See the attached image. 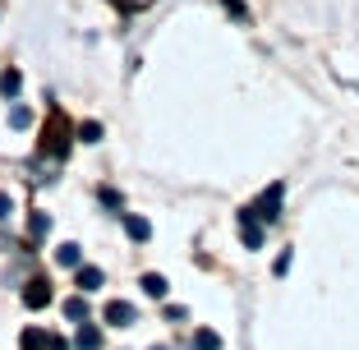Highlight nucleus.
<instances>
[{"label":"nucleus","mask_w":359,"mask_h":350,"mask_svg":"<svg viewBox=\"0 0 359 350\" xmlns=\"http://www.w3.org/2000/svg\"><path fill=\"white\" fill-rule=\"evenodd\" d=\"M281 194H285V184H272V189L254 203V217H258V222H276V217H281Z\"/></svg>","instance_id":"nucleus-1"},{"label":"nucleus","mask_w":359,"mask_h":350,"mask_svg":"<svg viewBox=\"0 0 359 350\" xmlns=\"http://www.w3.org/2000/svg\"><path fill=\"white\" fill-rule=\"evenodd\" d=\"M240 235H244V244H249V249H263V226H258L254 208H244V213H240Z\"/></svg>","instance_id":"nucleus-2"},{"label":"nucleus","mask_w":359,"mask_h":350,"mask_svg":"<svg viewBox=\"0 0 359 350\" xmlns=\"http://www.w3.org/2000/svg\"><path fill=\"white\" fill-rule=\"evenodd\" d=\"M23 304H28V309H46V304H51V281H28Z\"/></svg>","instance_id":"nucleus-3"},{"label":"nucleus","mask_w":359,"mask_h":350,"mask_svg":"<svg viewBox=\"0 0 359 350\" xmlns=\"http://www.w3.org/2000/svg\"><path fill=\"white\" fill-rule=\"evenodd\" d=\"M106 323H111V328H129V323H134V304L111 299V304H106Z\"/></svg>","instance_id":"nucleus-4"},{"label":"nucleus","mask_w":359,"mask_h":350,"mask_svg":"<svg viewBox=\"0 0 359 350\" xmlns=\"http://www.w3.org/2000/svg\"><path fill=\"white\" fill-rule=\"evenodd\" d=\"M125 235H129L134 244L152 240V222H148V217H134V213H125Z\"/></svg>","instance_id":"nucleus-5"},{"label":"nucleus","mask_w":359,"mask_h":350,"mask_svg":"<svg viewBox=\"0 0 359 350\" xmlns=\"http://www.w3.org/2000/svg\"><path fill=\"white\" fill-rule=\"evenodd\" d=\"M74 346H79V350H102V328H93V323H79Z\"/></svg>","instance_id":"nucleus-6"},{"label":"nucleus","mask_w":359,"mask_h":350,"mask_svg":"<svg viewBox=\"0 0 359 350\" xmlns=\"http://www.w3.org/2000/svg\"><path fill=\"white\" fill-rule=\"evenodd\" d=\"M74 272H79V290H97V286L106 281V276H102V267H83V263H79Z\"/></svg>","instance_id":"nucleus-7"},{"label":"nucleus","mask_w":359,"mask_h":350,"mask_svg":"<svg viewBox=\"0 0 359 350\" xmlns=\"http://www.w3.org/2000/svg\"><path fill=\"white\" fill-rule=\"evenodd\" d=\"M143 295L166 299V276H161V272H148V276H143Z\"/></svg>","instance_id":"nucleus-8"},{"label":"nucleus","mask_w":359,"mask_h":350,"mask_svg":"<svg viewBox=\"0 0 359 350\" xmlns=\"http://www.w3.org/2000/svg\"><path fill=\"white\" fill-rule=\"evenodd\" d=\"M65 318H69V323H88V299L83 295L65 299Z\"/></svg>","instance_id":"nucleus-9"},{"label":"nucleus","mask_w":359,"mask_h":350,"mask_svg":"<svg viewBox=\"0 0 359 350\" xmlns=\"http://www.w3.org/2000/svg\"><path fill=\"white\" fill-rule=\"evenodd\" d=\"M194 350H222V337L212 328H203V332H194Z\"/></svg>","instance_id":"nucleus-10"},{"label":"nucleus","mask_w":359,"mask_h":350,"mask_svg":"<svg viewBox=\"0 0 359 350\" xmlns=\"http://www.w3.org/2000/svg\"><path fill=\"white\" fill-rule=\"evenodd\" d=\"M55 258H60L65 267H79V263H83V249H79V244H60V249H55Z\"/></svg>","instance_id":"nucleus-11"},{"label":"nucleus","mask_w":359,"mask_h":350,"mask_svg":"<svg viewBox=\"0 0 359 350\" xmlns=\"http://www.w3.org/2000/svg\"><path fill=\"white\" fill-rule=\"evenodd\" d=\"M19 88H23V74H19V69H5V74H0V93H5V97H14Z\"/></svg>","instance_id":"nucleus-12"},{"label":"nucleus","mask_w":359,"mask_h":350,"mask_svg":"<svg viewBox=\"0 0 359 350\" xmlns=\"http://www.w3.org/2000/svg\"><path fill=\"white\" fill-rule=\"evenodd\" d=\"M19 346H23V350H42V346H46V332H42V328H28V332L19 337Z\"/></svg>","instance_id":"nucleus-13"},{"label":"nucleus","mask_w":359,"mask_h":350,"mask_svg":"<svg viewBox=\"0 0 359 350\" xmlns=\"http://www.w3.org/2000/svg\"><path fill=\"white\" fill-rule=\"evenodd\" d=\"M46 231H51V217H46V213H32V222H28V235H32V240H42Z\"/></svg>","instance_id":"nucleus-14"},{"label":"nucleus","mask_w":359,"mask_h":350,"mask_svg":"<svg viewBox=\"0 0 359 350\" xmlns=\"http://www.w3.org/2000/svg\"><path fill=\"white\" fill-rule=\"evenodd\" d=\"M79 138H83V143H102V125H97V120H83V125H79Z\"/></svg>","instance_id":"nucleus-15"},{"label":"nucleus","mask_w":359,"mask_h":350,"mask_svg":"<svg viewBox=\"0 0 359 350\" xmlns=\"http://www.w3.org/2000/svg\"><path fill=\"white\" fill-rule=\"evenodd\" d=\"M10 125H14V129H28V125H32V111H28V107H10Z\"/></svg>","instance_id":"nucleus-16"},{"label":"nucleus","mask_w":359,"mask_h":350,"mask_svg":"<svg viewBox=\"0 0 359 350\" xmlns=\"http://www.w3.org/2000/svg\"><path fill=\"white\" fill-rule=\"evenodd\" d=\"M222 5L235 14V19H249V10H244V0H222Z\"/></svg>","instance_id":"nucleus-17"},{"label":"nucleus","mask_w":359,"mask_h":350,"mask_svg":"<svg viewBox=\"0 0 359 350\" xmlns=\"http://www.w3.org/2000/svg\"><path fill=\"white\" fill-rule=\"evenodd\" d=\"M10 213H14V198H10V194H0V222H10Z\"/></svg>","instance_id":"nucleus-18"},{"label":"nucleus","mask_w":359,"mask_h":350,"mask_svg":"<svg viewBox=\"0 0 359 350\" xmlns=\"http://www.w3.org/2000/svg\"><path fill=\"white\" fill-rule=\"evenodd\" d=\"M152 350H166V346H152Z\"/></svg>","instance_id":"nucleus-19"}]
</instances>
